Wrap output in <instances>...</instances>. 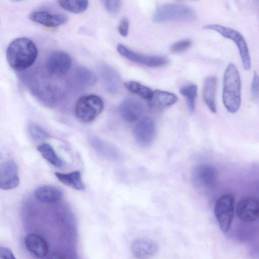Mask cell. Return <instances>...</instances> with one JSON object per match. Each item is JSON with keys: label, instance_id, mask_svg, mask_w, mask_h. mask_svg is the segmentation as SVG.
<instances>
[{"label": "cell", "instance_id": "cell-8", "mask_svg": "<svg viewBox=\"0 0 259 259\" xmlns=\"http://www.w3.org/2000/svg\"><path fill=\"white\" fill-rule=\"evenodd\" d=\"M72 63V58L68 53L57 51L48 57L46 68L50 74L60 76L67 74L70 71Z\"/></svg>", "mask_w": 259, "mask_h": 259}, {"label": "cell", "instance_id": "cell-31", "mask_svg": "<svg viewBox=\"0 0 259 259\" xmlns=\"http://www.w3.org/2000/svg\"><path fill=\"white\" fill-rule=\"evenodd\" d=\"M252 97L253 100L257 102L259 100V77L256 72L254 74L251 86Z\"/></svg>", "mask_w": 259, "mask_h": 259}, {"label": "cell", "instance_id": "cell-5", "mask_svg": "<svg viewBox=\"0 0 259 259\" xmlns=\"http://www.w3.org/2000/svg\"><path fill=\"white\" fill-rule=\"evenodd\" d=\"M204 29L217 31L224 38L232 40L238 47L243 67L246 71H249L251 68V59L247 43L238 30L218 24H209L203 27Z\"/></svg>", "mask_w": 259, "mask_h": 259}, {"label": "cell", "instance_id": "cell-3", "mask_svg": "<svg viewBox=\"0 0 259 259\" xmlns=\"http://www.w3.org/2000/svg\"><path fill=\"white\" fill-rule=\"evenodd\" d=\"M197 19L194 10L185 4L167 3L159 6L152 16L154 23L191 22Z\"/></svg>", "mask_w": 259, "mask_h": 259}, {"label": "cell", "instance_id": "cell-20", "mask_svg": "<svg viewBox=\"0 0 259 259\" xmlns=\"http://www.w3.org/2000/svg\"><path fill=\"white\" fill-rule=\"evenodd\" d=\"M217 87V79L214 76H210L205 81L203 88V99L209 109L213 113L217 112L216 105V93Z\"/></svg>", "mask_w": 259, "mask_h": 259}, {"label": "cell", "instance_id": "cell-1", "mask_svg": "<svg viewBox=\"0 0 259 259\" xmlns=\"http://www.w3.org/2000/svg\"><path fill=\"white\" fill-rule=\"evenodd\" d=\"M38 55L36 44L26 38H19L13 40L6 52L10 66L16 71H23L30 68L35 63Z\"/></svg>", "mask_w": 259, "mask_h": 259}, {"label": "cell", "instance_id": "cell-33", "mask_svg": "<svg viewBox=\"0 0 259 259\" xmlns=\"http://www.w3.org/2000/svg\"><path fill=\"white\" fill-rule=\"evenodd\" d=\"M0 259H16L8 248L0 245Z\"/></svg>", "mask_w": 259, "mask_h": 259}, {"label": "cell", "instance_id": "cell-34", "mask_svg": "<svg viewBox=\"0 0 259 259\" xmlns=\"http://www.w3.org/2000/svg\"><path fill=\"white\" fill-rule=\"evenodd\" d=\"M51 259H63L59 257L55 256V257H53V258H52Z\"/></svg>", "mask_w": 259, "mask_h": 259}, {"label": "cell", "instance_id": "cell-27", "mask_svg": "<svg viewBox=\"0 0 259 259\" xmlns=\"http://www.w3.org/2000/svg\"><path fill=\"white\" fill-rule=\"evenodd\" d=\"M75 77L80 83L88 86H94L97 81L95 75L84 67H79L76 70Z\"/></svg>", "mask_w": 259, "mask_h": 259}, {"label": "cell", "instance_id": "cell-19", "mask_svg": "<svg viewBox=\"0 0 259 259\" xmlns=\"http://www.w3.org/2000/svg\"><path fill=\"white\" fill-rule=\"evenodd\" d=\"M35 196L40 202L53 204L59 202L62 198V191L58 188L50 185L41 186L36 189Z\"/></svg>", "mask_w": 259, "mask_h": 259}, {"label": "cell", "instance_id": "cell-4", "mask_svg": "<svg viewBox=\"0 0 259 259\" xmlns=\"http://www.w3.org/2000/svg\"><path fill=\"white\" fill-rule=\"evenodd\" d=\"M104 103L99 96H83L78 101L75 107V115L78 120L84 123L94 121L103 112Z\"/></svg>", "mask_w": 259, "mask_h": 259}, {"label": "cell", "instance_id": "cell-22", "mask_svg": "<svg viewBox=\"0 0 259 259\" xmlns=\"http://www.w3.org/2000/svg\"><path fill=\"white\" fill-rule=\"evenodd\" d=\"M37 149L42 156L51 165L58 168L63 166V161L57 155L50 145L42 144L38 146Z\"/></svg>", "mask_w": 259, "mask_h": 259}, {"label": "cell", "instance_id": "cell-10", "mask_svg": "<svg viewBox=\"0 0 259 259\" xmlns=\"http://www.w3.org/2000/svg\"><path fill=\"white\" fill-rule=\"evenodd\" d=\"M155 135V125L153 120L149 117L141 119L134 129V136L140 144L147 146L153 141Z\"/></svg>", "mask_w": 259, "mask_h": 259}, {"label": "cell", "instance_id": "cell-12", "mask_svg": "<svg viewBox=\"0 0 259 259\" xmlns=\"http://www.w3.org/2000/svg\"><path fill=\"white\" fill-rule=\"evenodd\" d=\"M217 179V172L214 167L209 165H200L194 168L192 181L200 188H209L213 186Z\"/></svg>", "mask_w": 259, "mask_h": 259}, {"label": "cell", "instance_id": "cell-18", "mask_svg": "<svg viewBox=\"0 0 259 259\" xmlns=\"http://www.w3.org/2000/svg\"><path fill=\"white\" fill-rule=\"evenodd\" d=\"M157 244L153 241L139 239L135 241L131 246L134 256L139 259H144L155 255L158 252Z\"/></svg>", "mask_w": 259, "mask_h": 259}, {"label": "cell", "instance_id": "cell-6", "mask_svg": "<svg viewBox=\"0 0 259 259\" xmlns=\"http://www.w3.org/2000/svg\"><path fill=\"white\" fill-rule=\"evenodd\" d=\"M235 213V196L232 193L223 194L217 201L214 207V214L223 233L226 234L229 231Z\"/></svg>", "mask_w": 259, "mask_h": 259}, {"label": "cell", "instance_id": "cell-26", "mask_svg": "<svg viewBox=\"0 0 259 259\" xmlns=\"http://www.w3.org/2000/svg\"><path fill=\"white\" fill-rule=\"evenodd\" d=\"M124 86L128 91L139 96L144 100L148 101L152 95L153 91L150 88L137 82H127Z\"/></svg>", "mask_w": 259, "mask_h": 259}, {"label": "cell", "instance_id": "cell-25", "mask_svg": "<svg viewBox=\"0 0 259 259\" xmlns=\"http://www.w3.org/2000/svg\"><path fill=\"white\" fill-rule=\"evenodd\" d=\"M90 141L94 148L102 155L112 158H115L118 156V152L115 147L100 139L93 137Z\"/></svg>", "mask_w": 259, "mask_h": 259}, {"label": "cell", "instance_id": "cell-7", "mask_svg": "<svg viewBox=\"0 0 259 259\" xmlns=\"http://www.w3.org/2000/svg\"><path fill=\"white\" fill-rule=\"evenodd\" d=\"M117 50L126 59L149 68L164 67L169 63V59L166 56L143 55L135 52L122 44L118 45Z\"/></svg>", "mask_w": 259, "mask_h": 259}, {"label": "cell", "instance_id": "cell-15", "mask_svg": "<svg viewBox=\"0 0 259 259\" xmlns=\"http://www.w3.org/2000/svg\"><path fill=\"white\" fill-rule=\"evenodd\" d=\"M29 18L32 21L49 27H58L68 21V18L66 15L51 14L44 11L32 12L29 15Z\"/></svg>", "mask_w": 259, "mask_h": 259}, {"label": "cell", "instance_id": "cell-14", "mask_svg": "<svg viewBox=\"0 0 259 259\" xmlns=\"http://www.w3.org/2000/svg\"><path fill=\"white\" fill-rule=\"evenodd\" d=\"M100 74L105 88L110 94L118 93L121 87V79L119 73L107 64H103L99 68Z\"/></svg>", "mask_w": 259, "mask_h": 259}, {"label": "cell", "instance_id": "cell-17", "mask_svg": "<svg viewBox=\"0 0 259 259\" xmlns=\"http://www.w3.org/2000/svg\"><path fill=\"white\" fill-rule=\"evenodd\" d=\"M24 243L27 250L38 258H44L48 253L47 242L40 236L28 235L25 237Z\"/></svg>", "mask_w": 259, "mask_h": 259}, {"label": "cell", "instance_id": "cell-21", "mask_svg": "<svg viewBox=\"0 0 259 259\" xmlns=\"http://www.w3.org/2000/svg\"><path fill=\"white\" fill-rule=\"evenodd\" d=\"M55 175L58 180L64 185L78 190H83L85 189V184L79 171H74L67 174L56 172Z\"/></svg>", "mask_w": 259, "mask_h": 259}, {"label": "cell", "instance_id": "cell-23", "mask_svg": "<svg viewBox=\"0 0 259 259\" xmlns=\"http://www.w3.org/2000/svg\"><path fill=\"white\" fill-rule=\"evenodd\" d=\"M198 91L197 86L194 84L186 85L180 90V94L187 99L189 111L191 114L195 112Z\"/></svg>", "mask_w": 259, "mask_h": 259}, {"label": "cell", "instance_id": "cell-16", "mask_svg": "<svg viewBox=\"0 0 259 259\" xmlns=\"http://www.w3.org/2000/svg\"><path fill=\"white\" fill-rule=\"evenodd\" d=\"M178 100L177 96L174 93L156 90L153 91L151 98L148 101V105L151 109L160 110L173 106Z\"/></svg>", "mask_w": 259, "mask_h": 259}, {"label": "cell", "instance_id": "cell-30", "mask_svg": "<svg viewBox=\"0 0 259 259\" xmlns=\"http://www.w3.org/2000/svg\"><path fill=\"white\" fill-rule=\"evenodd\" d=\"M104 5L107 10L112 14L117 13L121 6V1L117 0H111V1H104Z\"/></svg>", "mask_w": 259, "mask_h": 259}, {"label": "cell", "instance_id": "cell-32", "mask_svg": "<svg viewBox=\"0 0 259 259\" xmlns=\"http://www.w3.org/2000/svg\"><path fill=\"white\" fill-rule=\"evenodd\" d=\"M129 21L126 17L123 18L120 21L118 26V30L120 35L126 37L128 35Z\"/></svg>", "mask_w": 259, "mask_h": 259}, {"label": "cell", "instance_id": "cell-29", "mask_svg": "<svg viewBox=\"0 0 259 259\" xmlns=\"http://www.w3.org/2000/svg\"><path fill=\"white\" fill-rule=\"evenodd\" d=\"M192 44V42L189 39L181 40L172 45L170 50L173 53H180L188 50L191 46Z\"/></svg>", "mask_w": 259, "mask_h": 259}, {"label": "cell", "instance_id": "cell-24", "mask_svg": "<svg viewBox=\"0 0 259 259\" xmlns=\"http://www.w3.org/2000/svg\"><path fill=\"white\" fill-rule=\"evenodd\" d=\"M59 6L64 10L70 12L79 14L87 9L89 2L86 0H71V1H59Z\"/></svg>", "mask_w": 259, "mask_h": 259}, {"label": "cell", "instance_id": "cell-2", "mask_svg": "<svg viewBox=\"0 0 259 259\" xmlns=\"http://www.w3.org/2000/svg\"><path fill=\"white\" fill-rule=\"evenodd\" d=\"M241 80L238 68L230 63L223 78V102L226 109L232 114L239 110L242 102Z\"/></svg>", "mask_w": 259, "mask_h": 259}, {"label": "cell", "instance_id": "cell-9", "mask_svg": "<svg viewBox=\"0 0 259 259\" xmlns=\"http://www.w3.org/2000/svg\"><path fill=\"white\" fill-rule=\"evenodd\" d=\"M19 184L18 168L12 160L3 161L0 164V189L5 190L16 188Z\"/></svg>", "mask_w": 259, "mask_h": 259}, {"label": "cell", "instance_id": "cell-11", "mask_svg": "<svg viewBox=\"0 0 259 259\" xmlns=\"http://www.w3.org/2000/svg\"><path fill=\"white\" fill-rule=\"evenodd\" d=\"M236 214L238 218L243 222L256 221L259 216L258 200L253 197L243 198L237 205Z\"/></svg>", "mask_w": 259, "mask_h": 259}, {"label": "cell", "instance_id": "cell-13", "mask_svg": "<svg viewBox=\"0 0 259 259\" xmlns=\"http://www.w3.org/2000/svg\"><path fill=\"white\" fill-rule=\"evenodd\" d=\"M120 111L122 117L125 121L132 123L140 119L143 113L144 108L139 100L128 98L121 104Z\"/></svg>", "mask_w": 259, "mask_h": 259}, {"label": "cell", "instance_id": "cell-28", "mask_svg": "<svg viewBox=\"0 0 259 259\" xmlns=\"http://www.w3.org/2000/svg\"><path fill=\"white\" fill-rule=\"evenodd\" d=\"M28 130L32 138L36 140H44L50 137L42 127L34 123L29 124Z\"/></svg>", "mask_w": 259, "mask_h": 259}]
</instances>
